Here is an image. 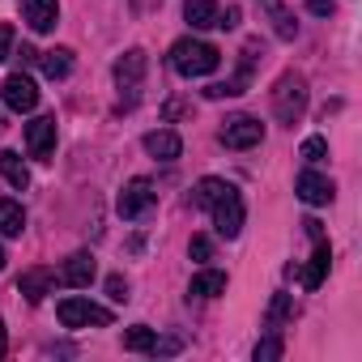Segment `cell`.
<instances>
[{"instance_id": "cell-1", "label": "cell", "mask_w": 362, "mask_h": 362, "mask_svg": "<svg viewBox=\"0 0 362 362\" xmlns=\"http://www.w3.org/2000/svg\"><path fill=\"white\" fill-rule=\"evenodd\" d=\"M218 64H222V52L205 39H179L170 47V69L179 77H209Z\"/></svg>"}, {"instance_id": "cell-2", "label": "cell", "mask_w": 362, "mask_h": 362, "mask_svg": "<svg viewBox=\"0 0 362 362\" xmlns=\"http://www.w3.org/2000/svg\"><path fill=\"white\" fill-rule=\"evenodd\" d=\"M303 111H307V81L298 73H281L277 86H273V115L286 128H294L303 119Z\"/></svg>"}, {"instance_id": "cell-3", "label": "cell", "mask_w": 362, "mask_h": 362, "mask_svg": "<svg viewBox=\"0 0 362 362\" xmlns=\"http://www.w3.org/2000/svg\"><path fill=\"white\" fill-rule=\"evenodd\" d=\"M145 73H149V56H145L141 47H132V52H124V56L115 60V86H119L124 107H136V98H141V90H145Z\"/></svg>"}, {"instance_id": "cell-4", "label": "cell", "mask_w": 362, "mask_h": 362, "mask_svg": "<svg viewBox=\"0 0 362 362\" xmlns=\"http://www.w3.org/2000/svg\"><path fill=\"white\" fill-rule=\"evenodd\" d=\"M209 214H214V230H218L222 239H235V235L243 230V218H247V214H243V197H239V188L230 184V188L209 205Z\"/></svg>"}, {"instance_id": "cell-5", "label": "cell", "mask_w": 362, "mask_h": 362, "mask_svg": "<svg viewBox=\"0 0 362 362\" xmlns=\"http://www.w3.org/2000/svg\"><path fill=\"white\" fill-rule=\"evenodd\" d=\"M56 315H60V324L64 328H107L111 324V311L107 307H98V303H90V298H64L60 307H56Z\"/></svg>"}, {"instance_id": "cell-6", "label": "cell", "mask_w": 362, "mask_h": 362, "mask_svg": "<svg viewBox=\"0 0 362 362\" xmlns=\"http://www.w3.org/2000/svg\"><path fill=\"white\" fill-rule=\"evenodd\" d=\"M264 141V124L256 115H230L226 128H222V145L226 149H252Z\"/></svg>"}, {"instance_id": "cell-7", "label": "cell", "mask_w": 362, "mask_h": 362, "mask_svg": "<svg viewBox=\"0 0 362 362\" xmlns=\"http://www.w3.org/2000/svg\"><path fill=\"white\" fill-rule=\"evenodd\" d=\"M153 201H158V192H153V184L149 179H132V184L119 192V201H115V209H119V218H145L149 209H153Z\"/></svg>"}, {"instance_id": "cell-8", "label": "cell", "mask_w": 362, "mask_h": 362, "mask_svg": "<svg viewBox=\"0 0 362 362\" xmlns=\"http://www.w3.org/2000/svg\"><path fill=\"white\" fill-rule=\"evenodd\" d=\"M26 149H30V158H39V162L52 158V149H56V119H52V115H39V119L26 124Z\"/></svg>"}, {"instance_id": "cell-9", "label": "cell", "mask_w": 362, "mask_h": 362, "mask_svg": "<svg viewBox=\"0 0 362 362\" xmlns=\"http://www.w3.org/2000/svg\"><path fill=\"white\" fill-rule=\"evenodd\" d=\"M0 94H5V107L9 111H35L39 107V90L26 73H13L5 86H0Z\"/></svg>"}, {"instance_id": "cell-10", "label": "cell", "mask_w": 362, "mask_h": 362, "mask_svg": "<svg viewBox=\"0 0 362 362\" xmlns=\"http://www.w3.org/2000/svg\"><path fill=\"white\" fill-rule=\"evenodd\" d=\"M294 192H298L307 205H332V197H337L332 179L320 175V170H303V175H298V184H294Z\"/></svg>"}, {"instance_id": "cell-11", "label": "cell", "mask_w": 362, "mask_h": 362, "mask_svg": "<svg viewBox=\"0 0 362 362\" xmlns=\"http://www.w3.org/2000/svg\"><path fill=\"white\" fill-rule=\"evenodd\" d=\"M22 18H26L30 30L47 35V30H56V22H60V5H56V0H22Z\"/></svg>"}, {"instance_id": "cell-12", "label": "cell", "mask_w": 362, "mask_h": 362, "mask_svg": "<svg viewBox=\"0 0 362 362\" xmlns=\"http://www.w3.org/2000/svg\"><path fill=\"white\" fill-rule=\"evenodd\" d=\"M145 153L158 158V162H175L184 153V141H179V132H170V128H158V132H145Z\"/></svg>"}, {"instance_id": "cell-13", "label": "cell", "mask_w": 362, "mask_h": 362, "mask_svg": "<svg viewBox=\"0 0 362 362\" xmlns=\"http://www.w3.org/2000/svg\"><path fill=\"white\" fill-rule=\"evenodd\" d=\"M94 273H98V269H94V256H90V252H77V256H69V260H64L60 281H64V286H73V290H86V286L94 281Z\"/></svg>"}, {"instance_id": "cell-14", "label": "cell", "mask_w": 362, "mask_h": 362, "mask_svg": "<svg viewBox=\"0 0 362 362\" xmlns=\"http://www.w3.org/2000/svg\"><path fill=\"white\" fill-rule=\"evenodd\" d=\"M52 281H56L52 269H26V273L18 277V294H26V303H43L47 290H52Z\"/></svg>"}, {"instance_id": "cell-15", "label": "cell", "mask_w": 362, "mask_h": 362, "mask_svg": "<svg viewBox=\"0 0 362 362\" xmlns=\"http://www.w3.org/2000/svg\"><path fill=\"white\" fill-rule=\"evenodd\" d=\"M328 264H332V247L324 239H315V252H311V264L303 269V286L307 290H320V281L328 277Z\"/></svg>"}, {"instance_id": "cell-16", "label": "cell", "mask_w": 362, "mask_h": 362, "mask_svg": "<svg viewBox=\"0 0 362 362\" xmlns=\"http://www.w3.org/2000/svg\"><path fill=\"white\" fill-rule=\"evenodd\" d=\"M188 294H192V298H218V294H226V273H218V269H201V273L192 277Z\"/></svg>"}, {"instance_id": "cell-17", "label": "cell", "mask_w": 362, "mask_h": 362, "mask_svg": "<svg viewBox=\"0 0 362 362\" xmlns=\"http://www.w3.org/2000/svg\"><path fill=\"white\" fill-rule=\"evenodd\" d=\"M184 18L192 30H209V26H218V5L214 0H184Z\"/></svg>"}, {"instance_id": "cell-18", "label": "cell", "mask_w": 362, "mask_h": 362, "mask_svg": "<svg viewBox=\"0 0 362 362\" xmlns=\"http://www.w3.org/2000/svg\"><path fill=\"white\" fill-rule=\"evenodd\" d=\"M39 64H43V73H47L52 81H64V77L73 73V52H69V47H56V52H39Z\"/></svg>"}, {"instance_id": "cell-19", "label": "cell", "mask_w": 362, "mask_h": 362, "mask_svg": "<svg viewBox=\"0 0 362 362\" xmlns=\"http://www.w3.org/2000/svg\"><path fill=\"white\" fill-rule=\"evenodd\" d=\"M0 175H5V179H9V184H13L18 192H26V188H30V170H26V162H22L13 149H5V153H0Z\"/></svg>"}, {"instance_id": "cell-20", "label": "cell", "mask_w": 362, "mask_h": 362, "mask_svg": "<svg viewBox=\"0 0 362 362\" xmlns=\"http://www.w3.org/2000/svg\"><path fill=\"white\" fill-rule=\"evenodd\" d=\"M260 5L269 9V18H273V30H277V39H294L298 35V22H294V13L281 5V0H260Z\"/></svg>"}, {"instance_id": "cell-21", "label": "cell", "mask_w": 362, "mask_h": 362, "mask_svg": "<svg viewBox=\"0 0 362 362\" xmlns=\"http://www.w3.org/2000/svg\"><path fill=\"white\" fill-rule=\"evenodd\" d=\"M22 230H26V214H22V205H18V201H0V235L18 239Z\"/></svg>"}, {"instance_id": "cell-22", "label": "cell", "mask_w": 362, "mask_h": 362, "mask_svg": "<svg viewBox=\"0 0 362 362\" xmlns=\"http://www.w3.org/2000/svg\"><path fill=\"white\" fill-rule=\"evenodd\" d=\"M153 345H158V332L149 324H136L124 332V349H132V354H153Z\"/></svg>"}, {"instance_id": "cell-23", "label": "cell", "mask_w": 362, "mask_h": 362, "mask_svg": "<svg viewBox=\"0 0 362 362\" xmlns=\"http://www.w3.org/2000/svg\"><path fill=\"white\" fill-rule=\"evenodd\" d=\"M230 184H226V179H201V184H197V192H192V205H201V209H209L222 192H226Z\"/></svg>"}, {"instance_id": "cell-24", "label": "cell", "mask_w": 362, "mask_h": 362, "mask_svg": "<svg viewBox=\"0 0 362 362\" xmlns=\"http://www.w3.org/2000/svg\"><path fill=\"white\" fill-rule=\"evenodd\" d=\"M290 315H294L290 294H277V298H273V307H269V320H264V324H269V332H277V328H281V320H290Z\"/></svg>"}, {"instance_id": "cell-25", "label": "cell", "mask_w": 362, "mask_h": 362, "mask_svg": "<svg viewBox=\"0 0 362 362\" xmlns=\"http://www.w3.org/2000/svg\"><path fill=\"white\" fill-rule=\"evenodd\" d=\"M281 349H286V345H281V337H277V332H269V337L256 345V362H277V358H281Z\"/></svg>"}, {"instance_id": "cell-26", "label": "cell", "mask_w": 362, "mask_h": 362, "mask_svg": "<svg viewBox=\"0 0 362 362\" xmlns=\"http://www.w3.org/2000/svg\"><path fill=\"white\" fill-rule=\"evenodd\" d=\"M324 158H328V141H324V136H307V141H303V162L315 166V162H324Z\"/></svg>"}, {"instance_id": "cell-27", "label": "cell", "mask_w": 362, "mask_h": 362, "mask_svg": "<svg viewBox=\"0 0 362 362\" xmlns=\"http://www.w3.org/2000/svg\"><path fill=\"white\" fill-rule=\"evenodd\" d=\"M188 252H192V260H214V243L205 239V235H192V243H188Z\"/></svg>"}, {"instance_id": "cell-28", "label": "cell", "mask_w": 362, "mask_h": 362, "mask_svg": "<svg viewBox=\"0 0 362 362\" xmlns=\"http://www.w3.org/2000/svg\"><path fill=\"white\" fill-rule=\"evenodd\" d=\"M239 18H243V9H239V5L218 9V26H222V30H235V26H239Z\"/></svg>"}, {"instance_id": "cell-29", "label": "cell", "mask_w": 362, "mask_h": 362, "mask_svg": "<svg viewBox=\"0 0 362 362\" xmlns=\"http://www.w3.org/2000/svg\"><path fill=\"white\" fill-rule=\"evenodd\" d=\"M107 294H111L115 303H128V281H124V277H107Z\"/></svg>"}, {"instance_id": "cell-30", "label": "cell", "mask_w": 362, "mask_h": 362, "mask_svg": "<svg viewBox=\"0 0 362 362\" xmlns=\"http://www.w3.org/2000/svg\"><path fill=\"white\" fill-rule=\"evenodd\" d=\"M9 47H13V26L0 22V60H9Z\"/></svg>"}, {"instance_id": "cell-31", "label": "cell", "mask_w": 362, "mask_h": 362, "mask_svg": "<svg viewBox=\"0 0 362 362\" xmlns=\"http://www.w3.org/2000/svg\"><path fill=\"white\" fill-rule=\"evenodd\" d=\"M128 5H132V13H136V18H145V13L162 9V0H128Z\"/></svg>"}, {"instance_id": "cell-32", "label": "cell", "mask_w": 362, "mask_h": 362, "mask_svg": "<svg viewBox=\"0 0 362 362\" xmlns=\"http://www.w3.org/2000/svg\"><path fill=\"white\" fill-rule=\"evenodd\" d=\"M13 56H18V64H22V69H30V64H39V52H35V47H26V43H22V47H18Z\"/></svg>"}, {"instance_id": "cell-33", "label": "cell", "mask_w": 362, "mask_h": 362, "mask_svg": "<svg viewBox=\"0 0 362 362\" xmlns=\"http://www.w3.org/2000/svg\"><path fill=\"white\" fill-rule=\"evenodd\" d=\"M307 9H311V13H320V18H328V13L337 9V0H307Z\"/></svg>"}, {"instance_id": "cell-34", "label": "cell", "mask_w": 362, "mask_h": 362, "mask_svg": "<svg viewBox=\"0 0 362 362\" xmlns=\"http://www.w3.org/2000/svg\"><path fill=\"white\" fill-rule=\"evenodd\" d=\"M303 226H307V235H311V239H324V230H320V222H315V218H307Z\"/></svg>"}, {"instance_id": "cell-35", "label": "cell", "mask_w": 362, "mask_h": 362, "mask_svg": "<svg viewBox=\"0 0 362 362\" xmlns=\"http://www.w3.org/2000/svg\"><path fill=\"white\" fill-rule=\"evenodd\" d=\"M5 260H9V256H5V247H0V269H5Z\"/></svg>"}, {"instance_id": "cell-36", "label": "cell", "mask_w": 362, "mask_h": 362, "mask_svg": "<svg viewBox=\"0 0 362 362\" xmlns=\"http://www.w3.org/2000/svg\"><path fill=\"white\" fill-rule=\"evenodd\" d=\"M0 354H5V332H0Z\"/></svg>"}]
</instances>
